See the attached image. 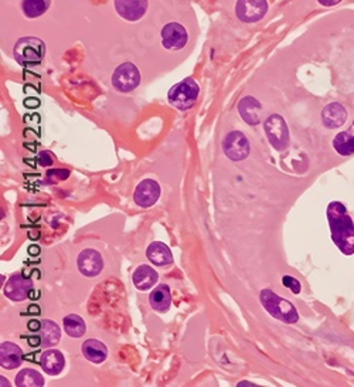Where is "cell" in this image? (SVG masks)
I'll return each mask as SVG.
<instances>
[{
    "mask_svg": "<svg viewBox=\"0 0 354 387\" xmlns=\"http://www.w3.org/2000/svg\"><path fill=\"white\" fill-rule=\"evenodd\" d=\"M328 220L332 240L344 255L354 254V223L342 201H332L328 206Z\"/></svg>",
    "mask_w": 354,
    "mask_h": 387,
    "instance_id": "obj_1",
    "label": "cell"
},
{
    "mask_svg": "<svg viewBox=\"0 0 354 387\" xmlns=\"http://www.w3.org/2000/svg\"><path fill=\"white\" fill-rule=\"evenodd\" d=\"M259 299L266 312L281 322L285 324H296L299 321V314L292 302L277 295L271 290H262L259 294Z\"/></svg>",
    "mask_w": 354,
    "mask_h": 387,
    "instance_id": "obj_2",
    "label": "cell"
},
{
    "mask_svg": "<svg viewBox=\"0 0 354 387\" xmlns=\"http://www.w3.org/2000/svg\"><path fill=\"white\" fill-rule=\"evenodd\" d=\"M13 54L20 66L35 67L43 61L46 54V44L37 37H23L16 41Z\"/></svg>",
    "mask_w": 354,
    "mask_h": 387,
    "instance_id": "obj_3",
    "label": "cell"
},
{
    "mask_svg": "<svg viewBox=\"0 0 354 387\" xmlns=\"http://www.w3.org/2000/svg\"><path fill=\"white\" fill-rule=\"evenodd\" d=\"M199 92H200L199 84L193 79H186L170 88L168 98L175 108L180 111H186L196 104Z\"/></svg>",
    "mask_w": 354,
    "mask_h": 387,
    "instance_id": "obj_4",
    "label": "cell"
},
{
    "mask_svg": "<svg viewBox=\"0 0 354 387\" xmlns=\"http://www.w3.org/2000/svg\"><path fill=\"white\" fill-rule=\"evenodd\" d=\"M264 131L269 143L277 150H285L289 145V129L285 119L278 115L272 114L266 118L264 123Z\"/></svg>",
    "mask_w": 354,
    "mask_h": 387,
    "instance_id": "obj_5",
    "label": "cell"
},
{
    "mask_svg": "<svg viewBox=\"0 0 354 387\" xmlns=\"http://www.w3.org/2000/svg\"><path fill=\"white\" fill-rule=\"evenodd\" d=\"M141 84V74L132 63H124L112 74V86L119 92H130Z\"/></svg>",
    "mask_w": 354,
    "mask_h": 387,
    "instance_id": "obj_6",
    "label": "cell"
},
{
    "mask_svg": "<svg viewBox=\"0 0 354 387\" xmlns=\"http://www.w3.org/2000/svg\"><path fill=\"white\" fill-rule=\"evenodd\" d=\"M223 150L226 157L234 162L244 161L250 155V142L242 132H230L223 142Z\"/></svg>",
    "mask_w": 354,
    "mask_h": 387,
    "instance_id": "obj_7",
    "label": "cell"
},
{
    "mask_svg": "<svg viewBox=\"0 0 354 387\" xmlns=\"http://www.w3.org/2000/svg\"><path fill=\"white\" fill-rule=\"evenodd\" d=\"M268 12L266 0H238L235 6L237 17L244 23H257Z\"/></svg>",
    "mask_w": 354,
    "mask_h": 387,
    "instance_id": "obj_8",
    "label": "cell"
},
{
    "mask_svg": "<svg viewBox=\"0 0 354 387\" xmlns=\"http://www.w3.org/2000/svg\"><path fill=\"white\" fill-rule=\"evenodd\" d=\"M33 290L32 279L23 277L21 274H14L9 278L8 284L3 288V294L12 301H24L26 298H30Z\"/></svg>",
    "mask_w": 354,
    "mask_h": 387,
    "instance_id": "obj_9",
    "label": "cell"
},
{
    "mask_svg": "<svg viewBox=\"0 0 354 387\" xmlns=\"http://www.w3.org/2000/svg\"><path fill=\"white\" fill-rule=\"evenodd\" d=\"M159 196H160L159 183L153 179H145L138 186H136L133 193V200L139 208L148 209L157 201Z\"/></svg>",
    "mask_w": 354,
    "mask_h": 387,
    "instance_id": "obj_10",
    "label": "cell"
},
{
    "mask_svg": "<svg viewBox=\"0 0 354 387\" xmlns=\"http://www.w3.org/2000/svg\"><path fill=\"white\" fill-rule=\"evenodd\" d=\"M188 40L187 30L181 24L172 21L161 30V44L168 50H181Z\"/></svg>",
    "mask_w": 354,
    "mask_h": 387,
    "instance_id": "obj_11",
    "label": "cell"
},
{
    "mask_svg": "<svg viewBox=\"0 0 354 387\" xmlns=\"http://www.w3.org/2000/svg\"><path fill=\"white\" fill-rule=\"evenodd\" d=\"M77 266L79 272L86 277H97L104 268V260L97 250L88 248L81 251L77 258Z\"/></svg>",
    "mask_w": 354,
    "mask_h": 387,
    "instance_id": "obj_12",
    "label": "cell"
},
{
    "mask_svg": "<svg viewBox=\"0 0 354 387\" xmlns=\"http://www.w3.org/2000/svg\"><path fill=\"white\" fill-rule=\"evenodd\" d=\"M115 9L122 19L136 21L145 16L148 0H115Z\"/></svg>",
    "mask_w": 354,
    "mask_h": 387,
    "instance_id": "obj_13",
    "label": "cell"
},
{
    "mask_svg": "<svg viewBox=\"0 0 354 387\" xmlns=\"http://www.w3.org/2000/svg\"><path fill=\"white\" fill-rule=\"evenodd\" d=\"M347 121V111L342 104L332 102V104L326 106L322 111V122L326 128L336 129L346 123Z\"/></svg>",
    "mask_w": 354,
    "mask_h": 387,
    "instance_id": "obj_14",
    "label": "cell"
},
{
    "mask_svg": "<svg viewBox=\"0 0 354 387\" xmlns=\"http://www.w3.org/2000/svg\"><path fill=\"white\" fill-rule=\"evenodd\" d=\"M41 369L50 375V376H57L63 372L66 366V359L64 355L57 349H48L41 355L40 359Z\"/></svg>",
    "mask_w": 354,
    "mask_h": 387,
    "instance_id": "obj_15",
    "label": "cell"
},
{
    "mask_svg": "<svg viewBox=\"0 0 354 387\" xmlns=\"http://www.w3.org/2000/svg\"><path fill=\"white\" fill-rule=\"evenodd\" d=\"M23 350L13 342H3L0 345V365L3 369L13 370L21 365Z\"/></svg>",
    "mask_w": 354,
    "mask_h": 387,
    "instance_id": "obj_16",
    "label": "cell"
},
{
    "mask_svg": "<svg viewBox=\"0 0 354 387\" xmlns=\"http://www.w3.org/2000/svg\"><path fill=\"white\" fill-rule=\"evenodd\" d=\"M261 102L254 97H245L239 101L238 112L248 125H258L261 121Z\"/></svg>",
    "mask_w": 354,
    "mask_h": 387,
    "instance_id": "obj_17",
    "label": "cell"
},
{
    "mask_svg": "<svg viewBox=\"0 0 354 387\" xmlns=\"http://www.w3.org/2000/svg\"><path fill=\"white\" fill-rule=\"evenodd\" d=\"M146 255L148 260L156 267H168L173 263V255L170 248L165 243L160 241H153L152 244H149Z\"/></svg>",
    "mask_w": 354,
    "mask_h": 387,
    "instance_id": "obj_18",
    "label": "cell"
},
{
    "mask_svg": "<svg viewBox=\"0 0 354 387\" xmlns=\"http://www.w3.org/2000/svg\"><path fill=\"white\" fill-rule=\"evenodd\" d=\"M157 279H159V275L150 266H139L135 270V272L132 275L133 286L139 291H148V290L153 288Z\"/></svg>",
    "mask_w": 354,
    "mask_h": 387,
    "instance_id": "obj_19",
    "label": "cell"
},
{
    "mask_svg": "<svg viewBox=\"0 0 354 387\" xmlns=\"http://www.w3.org/2000/svg\"><path fill=\"white\" fill-rule=\"evenodd\" d=\"M149 304L156 312L169 311L172 304V294L169 286H166V284L157 286L149 295Z\"/></svg>",
    "mask_w": 354,
    "mask_h": 387,
    "instance_id": "obj_20",
    "label": "cell"
},
{
    "mask_svg": "<svg viewBox=\"0 0 354 387\" xmlns=\"http://www.w3.org/2000/svg\"><path fill=\"white\" fill-rule=\"evenodd\" d=\"M83 355L86 359H88L92 364H102L104 360L108 357V348L97 341V339H88L83 344Z\"/></svg>",
    "mask_w": 354,
    "mask_h": 387,
    "instance_id": "obj_21",
    "label": "cell"
},
{
    "mask_svg": "<svg viewBox=\"0 0 354 387\" xmlns=\"http://www.w3.org/2000/svg\"><path fill=\"white\" fill-rule=\"evenodd\" d=\"M40 337H41L43 346H46V348L54 346L60 342L61 329L56 322L43 321L41 329H40Z\"/></svg>",
    "mask_w": 354,
    "mask_h": 387,
    "instance_id": "obj_22",
    "label": "cell"
},
{
    "mask_svg": "<svg viewBox=\"0 0 354 387\" xmlns=\"http://www.w3.org/2000/svg\"><path fill=\"white\" fill-rule=\"evenodd\" d=\"M14 383L17 387H41L44 386V379L37 370L27 368L17 373Z\"/></svg>",
    "mask_w": 354,
    "mask_h": 387,
    "instance_id": "obj_23",
    "label": "cell"
},
{
    "mask_svg": "<svg viewBox=\"0 0 354 387\" xmlns=\"http://www.w3.org/2000/svg\"><path fill=\"white\" fill-rule=\"evenodd\" d=\"M64 330L71 338H81L87 332V325L79 315H67L64 318Z\"/></svg>",
    "mask_w": 354,
    "mask_h": 387,
    "instance_id": "obj_24",
    "label": "cell"
},
{
    "mask_svg": "<svg viewBox=\"0 0 354 387\" xmlns=\"http://www.w3.org/2000/svg\"><path fill=\"white\" fill-rule=\"evenodd\" d=\"M51 5V0H23V13L29 19H36L44 14Z\"/></svg>",
    "mask_w": 354,
    "mask_h": 387,
    "instance_id": "obj_25",
    "label": "cell"
},
{
    "mask_svg": "<svg viewBox=\"0 0 354 387\" xmlns=\"http://www.w3.org/2000/svg\"><path fill=\"white\" fill-rule=\"evenodd\" d=\"M333 148L342 157H348L354 153V135L350 131L339 132L333 139Z\"/></svg>",
    "mask_w": 354,
    "mask_h": 387,
    "instance_id": "obj_26",
    "label": "cell"
},
{
    "mask_svg": "<svg viewBox=\"0 0 354 387\" xmlns=\"http://www.w3.org/2000/svg\"><path fill=\"white\" fill-rule=\"evenodd\" d=\"M282 284H284L286 288H289L293 294H299V292H301V290H302L301 282H299L296 278H293L291 275H285L282 278Z\"/></svg>",
    "mask_w": 354,
    "mask_h": 387,
    "instance_id": "obj_27",
    "label": "cell"
},
{
    "mask_svg": "<svg viewBox=\"0 0 354 387\" xmlns=\"http://www.w3.org/2000/svg\"><path fill=\"white\" fill-rule=\"evenodd\" d=\"M39 163L41 166H50L52 163V157L48 152H40L39 155Z\"/></svg>",
    "mask_w": 354,
    "mask_h": 387,
    "instance_id": "obj_28",
    "label": "cell"
},
{
    "mask_svg": "<svg viewBox=\"0 0 354 387\" xmlns=\"http://www.w3.org/2000/svg\"><path fill=\"white\" fill-rule=\"evenodd\" d=\"M70 175V172L67 169H56V170H50L48 172V177H59V179H67Z\"/></svg>",
    "mask_w": 354,
    "mask_h": 387,
    "instance_id": "obj_29",
    "label": "cell"
},
{
    "mask_svg": "<svg viewBox=\"0 0 354 387\" xmlns=\"http://www.w3.org/2000/svg\"><path fill=\"white\" fill-rule=\"evenodd\" d=\"M317 2L326 8H332L335 5H339L342 0H317Z\"/></svg>",
    "mask_w": 354,
    "mask_h": 387,
    "instance_id": "obj_30",
    "label": "cell"
},
{
    "mask_svg": "<svg viewBox=\"0 0 354 387\" xmlns=\"http://www.w3.org/2000/svg\"><path fill=\"white\" fill-rule=\"evenodd\" d=\"M27 314H30V315H40V314H41V309H40V306H37V305H32V306H29V309H27Z\"/></svg>",
    "mask_w": 354,
    "mask_h": 387,
    "instance_id": "obj_31",
    "label": "cell"
},
{
    "mask_svg": "<svg viewBox=\"0 0 354 387\" xmlns=\"http://www.w3.org/2000/svg\"><path fill=\"white\" fill-rule=\"evenodd\" d=\"M39 104H40V101H39V99H35V98L26 99V101H24V106H26V107H30V108H35V107H37Z\"/></svg>",
    "mask_w": 354,
    "mask_h": 387,
    "instance_id": "obj_32",
    "label": "cell"
},
{
    "mask_svg": "<svg viewBox=\"0 0 354 387\" xmlns=\"http://www.w3.org/2000/svg\"><path fill=\"white\" fill-rule=\"evenodd\" d=\"M27 326H29V329H30V330H40V329H41V326H40V322H37V321H33V322H30V324H29V325H27Z\"/></svg>",
    "mask_w": 354,
    "mask_h": 387,
    "instance_id": "obj_33",
    "label": "cell"
},
{
    "mask_svg": "<svg viewBox=\"0 0 354 387\" xmlns=\"http://www.w3.org/2000/svg\"><path fill=\"white\" fill-rule=\"evenodd\" d=\"M29 342H30L32 346H37V345H40V342H41V337H40V338H30Z\"/></svg>",
    "mask_w": 354,
    "mask_h": 387,
    "instance_id": "obj_34",
    "label": "cell"
},
{
    "mask_svg": "<svg viewBox=\"0 0 354 387\" xmlns=\"http://www.w3.org/2000/svg\"><path fill=\"white\" fill-rule=\"evenodd\" d=\"M39 247H30V254H33V255H36L37 252H39Z\"/></svg>",
    "mask_w": 354,
    "mask_h": 387,
    "instance_id": "obj_35",
    "label": "cell"
},
{
    "mask_svg": "<svg viewBox=\"0 0 354 387\" xmlns=\"http://www.w3.org/2000/svg\"><path fill=\"white\" fill-rule=\"evenodd\" d=\"M348 131H350V132H351V134L354 135V121H353V125H351V128L348 129Z\"/></svg>",
    "mask_w": 354,
    "mask_h": 387,
    "instance_id": "obj_36",
    "label": "cell"
}]
</instances>
